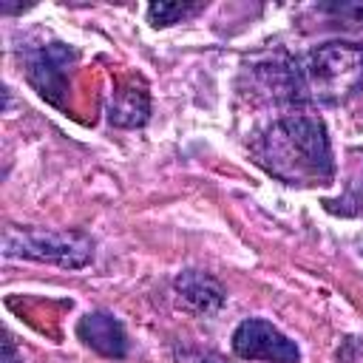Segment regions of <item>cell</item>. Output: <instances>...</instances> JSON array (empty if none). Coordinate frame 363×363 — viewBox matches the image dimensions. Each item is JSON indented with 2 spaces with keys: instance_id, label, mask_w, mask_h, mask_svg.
I'll return each mask as SVG.
<instances>
[{
  "instance_id": "7",
  "label": "cell",
  "mask_w": 363,
  "mask_h": 363,
  "mask_svg": "<svg viewBox=\"0 0 363 363\" xmlns=\"http://www.w3.org/2000/svg\"><path fill=\"white\" fill-rule=\"evenodd\" d=\"M176 289L184 295V301H187L190 306H196V309H201V312H213V309H218L221 301H224L221 286H218L213 278L201 275V272H184V275L176 281Z\"/></svg>"
},
{
  "instance_id": "2",
  "label": "cell",
  "mask_w": 363,
  "mask_h": 363,
  "mask_svg": "<svg viewBox=\"0 0 363 363\" xmlns=\"http://www.w3.org/2000/svg\"><path fill=\"white\" fill-rule=\"evenodd\" d=\"M363 88V48L352 43H326L315 48L298 77V91L315 102H343Z\"/></svg>"
},
{
  "instance_id": "5",
  "label": "cell",
  "mask_w": 363,
  "mask_h": 363,
  "mask_svg": "<svg viewBox=\"0 0 363 363\" xmlns=\"http://www.w3.org/2000/svg\"><path fill=\"white\" fill-rule=\"evenodd\" d=\"M77 332H79V337H82L91 349H96V352L105 354V357H125V352H128L125 329H122V323H119L113 315H108V312H88V315L79 320Z\"/></svg>"
},
{
  "instance_id": "4",
  "label": "cell",
  "mask_w": 363,
  "mask_h": 363,
  "mask_svg": "<svg viewBox=\"0 0 363 363\" xmlns=\"http://www.w3.org/2000/svg\"><path fill=\"white\" fill-rule=\"evenodd\" d=\"M233 349L244 360H269V363H298V346L261 318L238 323L233 332Z\"/></svg>"
},
{
  "instance_id": "10",
  "label": "cell",
  "mask_w": 363,
  "mask_h": 363,
  "mask_svg": "<svg viewBox=\"0 0 363 363\" xmlns=\"http://www.w3.org/2000/svg\"><path fill=\"white\" fill-rule=\"evenodd\" d=\"M3 349H6V363H14V346H11V340H9V337L3 340Z\"/></svg>"
},
{
  "instance_id": "3",
  "label": "cell",
  "mask_w": 363,
  "mask_h": 363,
  "mask_svg": "<svg viewBox=\"0 0 363 363\" xmlns=\"http://www.w3.org/2000/svg\"><path fill=\"white\" fill-rule=\"evenodd\" d=\"M6 255H26L37 261H54L62 267H82L91 258V241L82 233H48V230H9Z\"/></svg>"
},
{
  "instance_id": "9",
  "label": "cell",
  "mask_w": 363,
  "mask_h": 363,
  "mask_svg": "<svg viewBox=\"0 0 363 363\" xmlns=\"http://www.w3.org/2000/svg\"><path fill=\"white\" fill-rule=\"evenodd\" d=\"M201 6L199 3H153L147 9V17L153 26H170V23H179L190 14H196Z\"/></svg>"
},
{
  "instance_id": "6",
  "label": "cell",
  "mask_w": 363,
  "mask_h": 363,
  "mask_svg": "<svg viewBox=\"0 0 363 363\" xmlns=\"http://www.w3.org/2000/svg\"><path fill=\"white\" fill-rule=\"evenodd\" d=\"M68 60H71V51H65L60 45L45 48V51H40L34 57V62H31V79L40 88L43 96H48V99L57 102V94L62 91V77H65V68L62 65Z\"/></svg>"
},
{
  "instance_id": "1",
  "label": "cell",
  "mask_w": 363,
  "mask_h": 363,
  "mask_svg": "<svg viewBox=\"0 0 363 363\" xmlns=\"http://www.w3.org/2000/svg\"><path fill=\"white\" fill-rule=\"evenodd\" d=\"M261 164L286 184H323L332 179V153L323 122L284 116L267 128L258 145Z\"/></svg>"
},
{
  "instance_id": "8",
  "label": "cell",
  "mask_w": 363,
  "mask_h": 363,
  "mask_svg": "<svg viewBox=\"0 0 363 363\" xmlns=\"http://www.w3.org/2000/svg\"><path fill=\"white\" fill-rule=\"evenodd\" d=\"M145 116H147V96L142 91L136 94L133 88H128V91H119L113 96L111 122H116V125H139V122H145Z\"/></svg>"
}]
</instances>
